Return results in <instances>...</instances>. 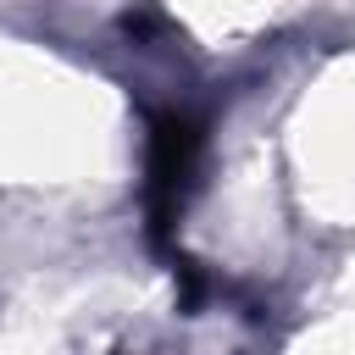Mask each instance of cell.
Here are the masks:
<instances>
[{"instance_id":"1","label":"cell","mask_w":355,"mask_h":355,"mask_svg":"<svg viewBox=\"0 0 355 355\" xmlns=\"http://www.w3.org/2000/svg\"><path fill=\"white\" fill-rule=\"evenodd\" d=\"M200 122L189 111H155L150 116V178H144V200H150V239L166 244L172 233V216L194 183V166H200Z\"/></svg>"}]
</instances>
